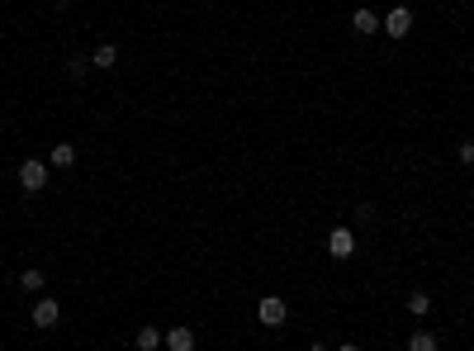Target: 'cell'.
Wrapping results in <instances>:
<instances>
[{"label": "cell", "mask_w": 474, "mask_h": 351, "mask_svg": "<svg viewBox=\"0 0 474 351\" xmlns=\"http://www.w3.org/2000/svg\"><path fill=\"white\" fill-rule=\"evenodd\" d=\"M257 318L266 323V328H285V318H290V304L280 299V294H266L257 304Z\"/></svg>", "instance_id": "obj_1"}, {"label": "cell", "mask_w": 474, "mask_h": 351, "mask_svg": "<svg viewBox=\"0 0 474 351\" xmlns=\"http://www.w3.org/2000/svg\"><path fill=\"white\" fill-rule=\"evenodd\" d=\"M379 29H384L389 39H408V34H413V15H408V10L398 5V10H389V15L379 20Z\"/></svg>", "instance_id": "obj_2"}, {"label": "cell", "mask_w": 474, "mask_h": 351, "mask_svg": "<svg viewBox=\"0 0 474 351\" xmlns=\"http://www.w3.org/2000/svg\"><path fill=\"white\" fill-rule=\"evenodd\" d=\"M327 252H332L337 261H351L356 256V233L351 228H332V233H327Z\"/></svg>", "instance_id": "obj_3"}, {"label": "cell", "mask_w": 474, "mask_h": 351, "mask_svg": "<svg viewBox=\"0 0 474 351\" xmlns=\"http://www.w3.org/2000/svg\"><path fill=\"white\" fill-rule=\"evenodd\" d=\"M20 185L29 190V195H39L43 185H48V161H24L20 166Z\"/></svg>", "instance_id": "obj_4"}, {"label": "cell", "mask_w": 474, "mask_h": 351, "mask_svg": "<svg viewBox=\"0 0 474 351\" xmlns=\"http://www.w3.org/2000/svg\"><path fill=\"white\" fill-rule=\"evenodd\" d=\"M34 323H39V328H57L62 323V304L57 299H39V304H34Z\"/></svg>", "instance_id": "obj_5"}, {"label": "cell", "mask_w": 474, "mask_h": 351, "mask_svg": "<svg viewBox=\"0 0 474 351\" xmlns=\"http://www.w3.org/2000/svg\"><path fill=\"white\" fill-rule=\"evenodd\" d=\"M90 67H95V72H109V67H118V48H114V43H100L95 53H90Z\"/></svg>", "instance_id": "obj_6"}, {"label": "cell", "mask_w": 474, "mask_h": 351, "mask_svg": "<svg viewBox=\"0 0 474 351\" xmlns=\"http://www.w3.org/2000/svg\"><path fill=\"white\" fill-rule=\"evenodd\" d=\"M166 347L171 351H195V328H171L166 332Z\"/></svg>", "instance_id": "obj_7"}, {"label": "cell", "mask_w": 474, "mask_h": 351, "mask_svg": "<svg viewBox=\"0 0 474 351\" xmlns=\"http://www.w3.org/2000/svg\"><path fill=\"white\" fill-rule=\"evenodd\" d=\"M408 351H441V337L427 332V328H417L413 337H408Z\"/></svg>", "instance_id": "obj_8"}, {"label": "cell", "mask_w": 474, "mask_h": 351, "mask_svg": "<svg viewBox=\"0 0 474 351\" xmlns=\"http://www.w3.org/2000/svg\"><path fill=\"white\" fill-rule=\"evenodd\" d=\"M351 29H356V34H379V15H375V10H356Z\"/></svg>", "instance_id": "obj_9"}, {"label": "cell", "mask_w": 474, "mask_h": 351, "mask_svg": "<svg viewBox=\"0 0 474 351\" xmlns=\"http://www.w3.org/2000/svg\"><path fill=\"white\" fill-rule=\"evenodd\" d=\"M133 342H138V351H157L166 337H161V328H138V337H133Z\"/></svg>", "instance_id": "obj_10"}, {"label": "cell", "mask_w": 474, "mask_h": 351, "mask_svg": "<svg viewBox=\"0 0 474 351\" xmlns=\"http://www.w3.org/2000/svg\"><path fill=\"white\" fill-rule=\"evenodd\" d=\"M72 161H76V147H72V143H57V147H53V166H57V171H67Z\"/></svg>", "instance_id": "obj_11"}, {"label": "cell", "mask_w": 474, "mask_h": 351, "mask_svg": "<svg viewBox=\"0 0 474 351\" xmlns=\"http://www.w3.org/2000/svg\"><path fill=\"white\" fill-rule=\"evenodd\" d=\"M427 309H432V294H427V290H413V294H408V313H417V318H422Z\"/></svg>", "instance_id": "obj_12"}, {"label": "cell", "mask_w": 474, "mask_h": 351, "mask_svg": "<svg viewBox=\"0 0 474 351\" xmlns=\"http://www.w3.org/2000/svg\"><path fill=\"white\" fill-rule=\"evenodd\" d=\"M20 285H24V290H43V271H24Z\"/></svg>", "instance_id": "obj_13"}, {"label": "cell", "mask_w": 474, "mask_h": 351, "mask_svg": "<svg viewBox=\"0 0 474 351\" xmlns=\"http://www.w3.org/2000/svg\"><path fill=\"white\" fill-rule=\"evenodd\" d=\"M67 72H72V77H86V72H90V58H72L67 62Z\"/></svg>", "instance_id": "obj_14"}, {"label": "cell", "mask_w": 474, "mask_h": 351, "mask_svg": "<svg viewBox=\"0 0 474 351\" xmlns=\"http://www.w3.org/2000/svg\"><path fill=\"white\" fill-rule=\"evenodd\" d=\"M460 161H465V166L474 161V143H460Z\"/></svg>", "instance_id": "obj_15"}, {"label": "cell", "mask_w": 474, "mask_h": 351, "mask_svg": "<svg viewBox=\"0 0 474 351\" xmlns=\"http://www.w3.org/2000/svg\"><path fill=\"white\" fill-rule=\"evenodd\" d=\"M337 351H360V347H356V342H346V347H337Z\"/></svg>", "instance_id": "obj_16"}, {"label": "cell", "mask_w": 474, "mask_h": 351, "mask_svg": "<svg viewBox=\"0 0 474 351\" xmlns=\"http://www.w3.org/2000/svg\"><path fill=\"white\" fill-rule=\"evenodd\" d=\"M309 351H327V347H323V342H313V347H309Z\"/></svg>", "instance_id": "obj_17"}]
</instances>
